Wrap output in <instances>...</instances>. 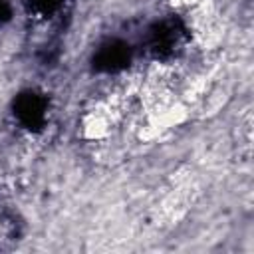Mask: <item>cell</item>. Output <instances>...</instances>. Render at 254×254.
Masks as SVG:
<instances>
[{
	"label": "cell",
	"instance_id": "cell-1",
	"mask_svg": "<svg viewBox=\"0 0 254 254\" xmlns=\"http://www.w3.org/2000/svg\"><path fill=\"white\" fill-rule=\"evenodd\" d=\"M189 119V107L183 99L175 95H165L155 99L145 115V125L153 135H161L165 131H171L179 125H183Z\"/></svg>",
	"mask_w": 254,
	"mask_h": 254
},
{
	"label": "cell",
	"instance_id": "cell-4",
	"mask_svg": "<svg viewBox=\"0 0 254 254\" xmlns=\"http://www.w3.org/2000/svg\"><path fill=\"white\" fill-rule=\"evenodd\" d=\"M0 224H2V208H0Z\"/></svg>",
	"mask_w": 254,
	"mask_h": 254
},
{
	"label": "cell",
	"instance_id": "cell-3",
	"mask_svg": "<svg viewBox=\"0 0 254 254\" xmlns=\"http://www.w3.org/2000/svg\"><path fill=\"white\" fill-rule=\"evenodd\" d=\"M206 0H171V4L179 10H198L200 6H204Z\"/></svg>",
	"mask_w": 254,
	"mask_h": 254
},
{
	"label": "cell",
	"instance_id": "cell-2",
	"mask_svg": "<svg viewBox=\"0 0 254 254\" xmlns=\"http://www.w3.org/2000/svg\"><path fill=\"white\" fill-rule=\"evenodd\" d=\"M115 127V111L107 101H93L79 117L81 137L87 141H101L111 135Z\"/></svg>",
	"mask_w": 254,
	"mask_h": 254
}]
</instances>
